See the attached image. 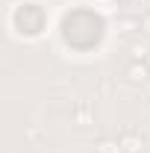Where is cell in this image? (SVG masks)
<instances>
[{"mask_svg":"<svg viewBox=\"0 0 150 153\" xmlns=\"http://www.w3.org/2000/svg\"><path fill=\"white\" fill-rule=\"evenodd\" d=\"M118 141H121V150L124 153H141V138L135 133H124Z\"/></svg>","mask_w":150,"mask_h":153,"instance_id":"6da1fadb","label":"cell"},{"mask_svg":"<svg viewBox=\"0 0 150 153\" xmlns=\"http://www.w3.org/2000/svg\"><path fill=\"white\" fill-rule=\"evenodd\" d=\"M127 74H130L132 82H144V79H147V65H138V62H135V65H130Z\"/></svg>","mask_w":150,"mask_h":153,"instance_id":"7a4b0ae2","label":"cell"},{"mask_svg":"<svg viewBox=\"0 0 150 153\" xmlns=\"http://www.w3.org/2000/svg\"><path fill=\"white\" fill-rule=\"evenodd\" d=\"M97 153H124V150H121V141H115V138H103V141L97 144Z\"/></svg>","mask_w":150,"mask_h":153,"instance_id":"3957f363","label":"cell"},{"mask_svg":"<svg viewBox=\"0 0 150 153\" xmlns=\"http://www.w3.org/2000/svg\"><path fill=\"white\" fill-rule=\"evenodd\" d=\"M147 47H144V44H132V59H147Z\"/></svg>","mask_w":150,"mask_h":153,"instance_id":"277c9868","label":"cell"},{"mask_svg":"<svg viewBox=\"0 0 150 153\" xmlns=\"http://www.w3.org/2000/svg\"><path fill=\"white\" fill-rule=\"evenodd\" d=\"M141 30H144V33H147V36H150V15H147V18H144V21H141Z\"/></svg>","mask_w":150,"mask_h":153,"instance_id":"5b68a950","label":"cell"},{"mask_svg":"<svg viewBox=\"0 0 150 153\" xmlns=\"http://www.w3.org/2000/svg\"><path fill=\"white\" fill-rule=\"evenodd\" d=\"M147 65H150V53H147Z\"/></svg>","mask_w":150,"mask_h":153,"instance_id":"8992f818","label":"cell"}]
</instances>
